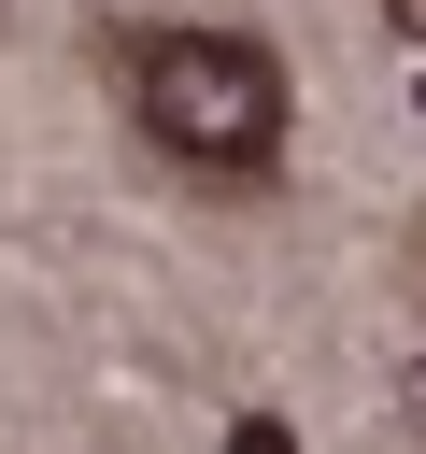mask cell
I'll return each mask as SVG.
<instances>
[{
	"label": "cell",
	"mask_w": 426,
	"mask_h": 454,
	"mask_svg": "<svg viewBox=\"0 0 426 454\" xmlns=\"http://www.w3.org/2000/svg\"><path fill=\"white\" fill-rule=\"evenodd\" d=\"M412 426H426V383H412Z\"/></svg>",
	"instance_id": "4"
},
{
	"label": "cell",
	"mask_w": 426,
	"mask_h": 454,
	"mask_svg": "<svg viewBox=\"0 0 426 454\" xmlns=\"http://www.w3.org/2000/svg\"><path fill=\"white\" fill-rule=\"evenodd\" d=\"M383 14H398V28H412V43H426V0H383Z\"/></svg>",
	"instance_id": "3"
},
{
	"label": "cell",
	"mask_w": 426,
	"mask_h": 454,
	"mask_svg": "<svg viewBox=\"0 0 426 454\" xmlns=\"http://www.w3.org/2000/svg\"><path fill=\"white\" fill-rule=\"evenodd\" d=\"M227 454H298V426H270V411H241V426H227Z\"/></svg>",
	"instance_id": "2"
},
{
	"label": "cell",
	"mask_w": 426,
	"mask_h": 454,
	"mask_svg": "<svg viewBox=\"0 0 426 454\" xmlns=\"http://www.w3.org/2000/svg\"><path fill=\"white\" fill-rule=\"evenodd\" d=\"M128 99H142V128H156L185 170H270V142H284V71H270L241 28H170V43H142V57H128Z\"/></svg>",
	"instance_id": "1"
}]
</instances>
